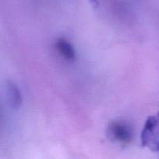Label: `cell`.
Masks as SVG:
<instances>
[{"instance_id":"cell-2","label":"cell","mask_w":159,"mask_h":159,"mask_svg":"<svg viewBox=\"0 0 159 159\" xmlns=\"http://www.w3.org/2000/svg\"><path fill=\"white\" fill-rule=\"evenodd\" d=\"M107 133L112 141L124 146L130 144L133 137L130 127L122 121H113L110 123Z\"/></svg>"},{"instance_id":"cell-4","label":"cell","mask_w":159,"mask_h":159,"mask_svg":"<svg viewBox=\"0 0 159 159\" xmlns=\"http://www.w3.org/2000/svg\"><path fill=\"white\" fill-rule=\"evenodd\" d=\"M7 90L9 101L11 107L15 110L20 109L23 102V99H22L21 93L17 85L14 82H8Z\"/></svg>"},{"instance_id":"cell-1","label":"cell","mask_w":159,"mask_h":159,"mask_svg":"<svg viewBox=\"0 0 159 159\" xmlns=\"http://www.w3.org/2000/svg\"><path fill=\"white\" fill-rule=\"evenodd\" d=\"M141 146L159 152V112L148 117L141 134Z\"/></svg>"},{"instance_id":"cell-3","label":"cell","mask_w":159,"mask_h":159,"mask_svg":"<svg viewBox=\"0 0 159 159\" xmlns=\"http://www.w3.org/2000/svg\"><path fill=\"white\" fill-rule=\"evenodd\" d=\"M55 48L57 52L62 57L68 61H74L76 57V53L69 41L64 38L57 39L55 43Z\"/></svg>"}]
</instances>
